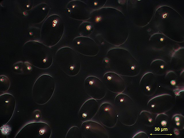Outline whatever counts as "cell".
<instances>
[{"label":"cell","mask_w":184,"mask_h":138,"mask_svg":"<svg viewBox=\"0 0 184 138\" xmlns=\"http://www.w3.org/2000/svg\"><path fill=\"white\" fill-rule=\"evenodd\" d=\"M26 46V55L33 65L41 69H47L51 66L53 58L49 47L37 42L28 43Z\"/></svg>","instance_id":"obj_1"},{"label":"cell","mask_w":184,"mask_h":138,"mask_svg":"<svg viewBox=\"0 0 184 138\" xmlns=\"http://www.w3.org/2000/svg\"><path fill=\"white\" fill-rule=\"evenodd\" d=\"M64 31V24L60 17L56 15L50 16L43 25L41 34L43 43L49 47L55 45L61 39Z\"/></svg>","instance_id":"obj_2"},{"label":"cell","mask_w":184,"mask_h":138,"mask_svg":"<svg viewBox=\"0 0 184 138\" xmlns=\"http://www.w3.org/2000/svg\"><path fill=\"white\" fill-rule=\"evenodd\" d=\"M55 58L59 66L68 75L75 76L79 72L81 66L80 59L72 48L65 47L60 48L56 53Z\"/></svg>","instance_id":"obj_3"},{"label":"cell","mask_w":184,"mask_h":138,"mask_svg":"<svg viewBox=\"0 0 184 138\" xmlns=\"http://www.w3.org/2000/svg\"><path fill=\"white\" fill-rule=\"evenodd\" d=\"M55 87L54 78L44 74L40 76L33 86L32 94L35 100L41 104L47 102L51 97Z\"/></svg>","instance_id":"obj_4"},{"label":"cell","mask_w":184,"mask_h":138,"mask_svg":"<svg viewBox=\"0 0 184 138\" xmlns=\"http://www.w3.org/2000/svg\"><path fill=\"white\" fill-rule=\"evenodd\" d=\"M84 88L87 94L97 100L102 99L106 94V89L103 82L94 76H89L85 79Z\"/></svg>","instance_id":"obj_5"},{"label":"cell","mask_w":184,"mask_h":138,"mask_svg":"<svg viewBox=\"0 0 184 138\" xmlns=\"http://www.w3.org/2000/svg\"><path fill=\"white\" fill-rule=\"evenodd\" d=\"M72 43L74 47L77 52L85 55L95 56L99 51V48L95 42L87 37H76L73 39Z\"/></svg>","instance_id":"obj_6"},{"label":"cell","mask_w":184,"mask_h":138,"mask_svg":"<svg viewBox=\"0 0 184 138\" xmlns=\"http://www.w3.org/2000/svg\"><path fill=\"white\" fill-rule=\"evenodd\" d=\"M80 131L82 138H108V133L101 125L96 122L89 120L81 124Z\"/></svg>","instance_id":"obj_7"},{"label":"cell","mask_w":184,"mask_h":138,"mask_svg":"<svg viewBox=\"0 0 184 138\" xmlns=\"http://www.w3.org/2000/svg\"><path fill=\"white\" fill-rule=\"evenodd\" d=\"M97 112L99 120L103 125L111 128L116 124L118 117L115 107L111 103H102Z\"/></svg>","instance_id":"obj_8"},{"label":"cell","mask_w":184,"mask_h":138,"mask_svg":"<svg viewBox=\"0 0 184 138\" xmlns=\"http://www.w3.org/2000/svg\"><path fill=\"white\" fill-rule=\"evenodd\" d=\"M66 8L71 18L79 20L87 19L89 15L87 5L83 1L72 0L67 4Z\"/></svg>","instance_id":"obj_9"},{"label":"cell","mask_w":184,"mask_h":138,"mask_svg":"<svg viewBox=\"0 0 184 138\" xmlns=\"http://www.w3.org/2000/svg\"><path fill=\"white\" fill-rule=\"evenodd\" d=\"M103 80L106 88L112 92L119 93L124 89L122 79L115 72L109 71L106 73L103 76Z\"/></svg>","instance_id":"obj_10"},{"label":"cell","mask_w":184,"mask_h":138,"mask_svg":"<svg viewBox=\"0 0 184 138\" xmlns=\"http://www.w3.org/2000/svg\"><path fill=\"white\" fill-rule=\"evenodd\" d=\"M99 105L96 100L91 98L86 101L80 107L78 114L80 121L90 120L97 113Z\"/></svg>","instance_id":"obj_11"},{"label":"cell","mask_w":184,"mask_h":138,"mask_svg":"<svg viewBox=\"0 0 184 138\" xmlns=\"http://www.w3.org/2000/svg\"><path fill=\"white\" fill-rule=\"evenodd\" d=\"M66 137L70 138H82L80 129L76 126L71 127L68 131Z\"/></svg>","instance_id":"obj_12"},{"label":"cell","mask_w":184,"mask_h":138,"mask_svg":"<svg viewBox=\"0 0 184 138\" xmlns=\"http://www.w3.org/2000/svg\"><path fill=\"white\" fill-rule=\"evenodd\" d=\"M167 122L165 120H163L161 122V124L162 126H165Z\"/></svg>","instance_id":"obj_13"},{"label":"cell","mask_w":184,"mask_h":138,"mask_svg":"<svg viewBox=\"0 0 184 138\" xmlns=\"http://www.w3.org/2000/svg\"><path fill=\"white\" fill-rule=\"evenodd\" d=\"M171 84L173 85H175L176 83L175 80H172L170 82Z\"/></svg>","instance_id":"obj_14"},{"label":"cell","mask_w":184,"mask_h":138,"mask_svg":"<svg viewBox=\"0 0 184 138\" xmlns=\"http://www.w3.org/2000/svg\"><path fill=\"white\" fill-rule=\"evenodd\" d=\"M175 119L176 122H179L180 120V118L178 116L176 117L175 118Z\"/></svg>","instance_id":"obj_15"},{"label":"cell","mask_w":184,"mask_h":138,"mask_svg":"<svg viewBox=\"0 0 184 138\" xmlns=\"http://www.w3.org/2000/svg\"><path fill=\"white\" fill-rule=\"evenodd\" d=\"M176 125L177 126H179L180 125V123L179 122H176Z\"/></svg>","instance_id":"obj_16"},{"label":"cell","mask_w":184,"mask_h":138,"mask_svg":"<svg viewBox=\"0 0 184 138\" xmlns=\"http://www.w3.org/2000/svg\"><path fill=\"white\" fill-rule=\"evenodd\" d=\"M152 119L151 118H150L148 119V121L150 122H151L152 121Z\"/></svg>","instance_id":"obj_17"},{"label":"cell","mask_w":184,"mask_h":138,"mask_svg":"<svg viewBox=\"0 0 184 138\" xmlns=\"http://www.w3.org/2000/svg\"><path fill=\"white\" fill-rule=\"evenodd\" d=\"M40 116V115L39 114H37L36 115V117L38 118H39Z\"/></svg>","instance_id":"obj_18"},{"label":"cell","mask_w":184,"mask_h":138,"mask_svg":"<svg viewBox=\"0 0 184 138\" xmlns=\"http://www.w3.org/2000/svg\"><path fill=\"white\" fill-rule=\"evenodd\" d=\"M160 67L161 68H164V66L163 65H161L160 66Z\"/></svg>","instance_id":"obj_19"},{"label":"cell","mask_w":184,"mask_h":138,"mask_svg":"<svg viewBox=\"0 0 184 138\" xmlns=\"http://www.w3.org/2000/svg\"><path fill=\"white\" fill-rule=\"evenodd\" d=\"M164 40V39L162 38H161L160 39V40L161 41H163Z\"/></svg>","instance_id":"obj_20"},{"label":"cell","mask_w":184,"mask_h":138,"mask_svg":"<svg viewBox=\"0 0 184 138\" xmlns=\"http://www.w3.org/2000/svg\"><path fill=\"white\" fill-rule=\"evenodd\" d=\"M155 106L154 104H152L151 105V107L152 108H154L155 107Z\"/></svg>","instance_id":"obj_21"}]
</instances>
